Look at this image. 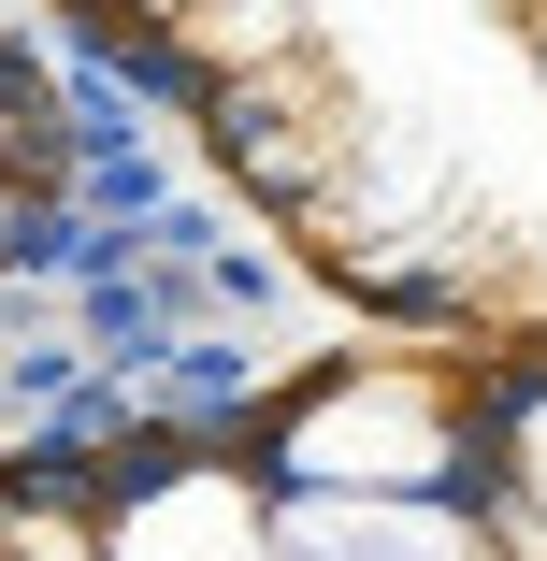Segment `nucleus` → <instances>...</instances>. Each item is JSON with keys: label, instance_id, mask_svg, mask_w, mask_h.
Listing matches in <instances>:
<instances>
[{"label": "nucleus", "instance_id": "obj_1", "mask_svg": "<svg viewBox=\"0 0 547 561\" xmlns=\"http://www.w3.org/2000/svg\"><path fill=\"white\" fill-rule=\"evenodd\" d=\"M361 302L303 375L0 476V561H547V15L159 30Z\"/></svg>", "mask_w": 547, "mask_h": 561}, {"label": "nucleus", "instance_id": "obj_2", "mask_svg": "<svg viewBox=\"0 0 547 561\" xmlns=\"http://www.w3.org/2000/svg\"><path fill=\"white\" fill-rule=\"evenodd\" d=\"M30 202H44V87H30V58H0V260H15Z\"/></svg>", "mask_w": 547, "mask_h": 561}]
</instances>
